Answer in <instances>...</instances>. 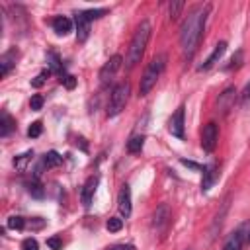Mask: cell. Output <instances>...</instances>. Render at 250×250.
<instances>
[{
  "instance_id": "6da1fadb",
  "label": "cell",
  "mask_w": 250,
  "mask_h": 250,
  "mask_svg": "<svg viewBox=\"0 0 250 250\" xmlns=\"http://www.w3.org/2000/svg\"><path fill=\"white\" fill-rule=\"evenodd\" d=\"M207 12H209V4L205 6H197L193 8L186 21L182 23V29H180V47H182V53L184 57H191L199 45V39L203 35V29H205V21H207Z\"/></svg>"
},
{
  "instance_id": "7a4b0ae2",
  "label": "cell",
  "mask_w": 250,
  "mask_h": 250,
  "mask_svg": "<svg viewBox=\"0 0 250 250\" xmlns=\"http://www.w3.org/2000/svg\"><path fill=\"white\" fill-rule=\"evenodd\" d=\"M148 39H150V23L148 21H141L139 27L133 33L131 43H129V51H127V59H125L127 68H133L137 62H141Z\"/></svg>"
},
{
  "instance_id": "3957f363",
  "label": "cell",
  "mask_w": 250,
  "mask_h": 250,
  "mask_svg": "<svg viewBox=\"0 0 250 250\" xmlns=\"http://www.w3.org/2000/svg\"><path fill=\"white\" fill-rule=\"evenodd\" d=\"M164 66H166V55H156V57L148 62V66L145 68V72H143V76H141V84H139V94H141V96H146V94L154 88L156 80H158L160 74L164 72Z\"/></svg>"
},
{
  "instance_id": "277c9868",
  "label": "cell",
  "mask_w": 250,
  "mask_h": 250,
  "mask_svg": "<svg viewBox=\"0 0 250 250\" xmlns=\"http://www.w3.org/2000/svg\"><path fill=\"white\" fill-rule=\"evenodd\" d=\"M129 94H131L129 82H121L111 90V96H109V102H107V117H115L125 109Z\"/></svg>"
},
{
  "instance_id": "5b68a950",
  "label": "cell",
  "mask_w": 250,
  "mask_h": 250,
  "mask_svg": "<svg viewBox=\"0 0 250 250\" xmlns=\"http://www.w3.org/2000/svg\"><path fill=\"white\" fill-rule=\"evenodd\" d=\"M121 62H123L121 55H113V57H109V61L102 66V70H100V84H102L104 88L109 86V82L113 80V76H115L117 70L121 68Z\"/></svg>"
},
{
  "instance_id": "8992f818",
  "label": "cell",
  "mask_w": 250,
  "mask_h": 250,
  "mask_svg": "<svg viewBox=\"0 0 250 250\" xmlns=\"http://www.w3.org/2000/svg\"><path fill=\"white\" fill-rule=\"evenodd\" d=\"M217 137H219V131H217V125L211 121L203 127V133H201V146L203 150L207 152H213L215 150V145H217Z\"/></svg>"
},
{
  "instance_id": "52a82bcc",
  "label": "cell",
  "mask_w": 250,
  "mask_h": 250,
  "mask_svg": "<svg viewBox=\"0 0 250 250\" xmlns=\"http://www.w3.org/2000/svg\"><path fill=\"white\" fill-rule=\"evenodd\" d=\"M170 219H172V211H170V207H168L166 203H162V205H158L156 211L152 213V227H154L156 230H164V229L170 225Z\"/></svg>"
},
{
  "instance_id": "ba28073f",
  "label": "cell",
  "mask_w": 250,
  "mask_h": 250,
  "mask_svg": "<svg viewBox=\"0 0 250 250\" xmlns=\"http://www.w3.org/2000/svg\"><path fill=\"white\" fill-rule=\"evenodd\" d=\"M234 100H236V90H234V86L225 88L223 94H219V100H217V111H221L223 115L229 113V109L234 105Z\"/></svg>"
},
{
  "instance_id": "9c48e42d",
  "label": "cell",
  "mask_w": 250,
  "mask_h": 250,
  "mask_svg": "<svg viewBox=\"0 0 250 250\" xmlns=\"http://www.w3.org/2000/svg\"><path fill=\"white\" fill-rule=\"evenodd\" d=\"M74 25H76V39L86 41L88 35H90V18L86 16V12H76L74 14Z\"/></svg>"
},
{
  "instance_id": "30bf717a",
  "label": "cell",
  "mask_w": 250,
  "mask_h": 250,
  "mask_svg": "<svg viewBox=\"0 0 250 250\" xmlns=\"http://www.w3.org/2000/svg\"><path fill=\"white\" fill-rule=\"evenodd\" d=\"M98 182L100 178L98 176H90L84 186H82V191H80V199H82V205L88 209L92 205V199H94V193H96V188H98Z\"/></svg>"
},
{
  "instance_id": "8fae6325",
  "label": "cell",
  "mask_w": 250,
  "mask_h": 250,
  "mask_svg": "<svg viewBox=\"0 0 250 250\" xmlns=\"http://www.w3.org/2000/svg\"><path fill=\"white\" fill-rule=\"evenodd\" d=\"M184 105H180L178 109H176V113L170 117V121H168V131L174 135V137H178V139H182L184 137Z\"/></svg>"
},
{
  "instance_id": "7c38bea8",
  "label": "cell",
  "mask_w": 250,
  "mask_h": 250,
  "mask_svg": "<svg viewBox=\"0 0 250 250\" xmlns=\"http://www.w3.org/2000/svg\"><path fill=\"white\" fill-rule=\"evenodd\" d=\"M219 178V170H217V164L215 162H209L207 166H203V180H201V191L203 193H207L211 188H213V184H215V180Z\"/></svg>"
},
{
  "instance_id": "4fadbf2b",
  "label": "cell",
  "mask_w": 250,
  "mask_h": 250,
  "mask_svg": "<svg viewBox=\"0 0 250 250\" xmlns=\"http://www.w3.org/2000/svg\"><path fill=\"white\" fill-rule=\"evenodd\" d=\"M117 207H119V213L127 219L131 215V188L127 184L121 186L119 189V197H117Z\"/></svg>"
},
{
  "instance_id": "5bb4252c",
  "label": "cell",
  "mask_w": 250,
  "mask_h": 250,
  "mask_svg": "<svg viewBox=\"0 0 250 250\" xmlns=\"http://www.w3.org/2000/svg\"><path fill=\"white\" fill-rule=\"evenodd\" d=\"M225 51H227V43H225V41H219V43L215 45L213 53L207 57V61H205L203 64H199L197 68H199V70H209V68H211V66H213V64H215L223 55H225Z\"/></svg>"
},
{
  "instance_id": "9a60e30c",
  "label": "cell",
  "mask_w": 250,
  "mask_h": 250,
  "mask_svg": "<svg viewBox=\"0 0 250 250\" xmlns=\"http://www.w3.org/2000/svg\"><path fill=\"white\" fill-rule=\"evenodd\" d=\"M16 59H18V49H8L2 57H0V76L4 78L8 72H10V68L16 64Z\"/></svg>"
},
{
  "instance_id": "2e32d148",
  "label": "cell",
  "mask_w": 250,
  "mask_h": 250,
  "mask_svg": "<svg viewBox=\"0 0 250 250\" xmlns=\"http://www.w3.org/2000/svg\"><path fill=\"white\" fill-rule=\"evenodd\" d=\"M53 31L57 33V35H68L70 31H72V20L70 18H66V16H57L55 20H53Z\"/></svg>"
},
{
  "instance_id": "e0dca14e",
  "label": "cell",
  "mask_w": 250,
  "mask_h": 250,
  "mask_svg": "<svg viewBox=\"0 0 250 250\" xmlns=\"http://www.w3.org/2000/svg\"><path fill=\"white\" fill-rule=\"evenodd\" d=\"M14 129H16L14 117H12L6 109H2V113H0V137H8Z\"/></svg>"
},
{
  "instance_id": "ac0fdd59",
  "label": "cell",
  "mask_w": 250,
  "mask_h": 250,
  "mask_svg": "<svg viewBox=\"0 0 250 250\" xmlns=\"http://www.w3.org/2000/svg\"><path fill=\"white\" fill-rule=\"evenodd\" d=\"M25 188H27V193H29L31 197H35V199H43V197H45V188H43V184L39 182V178L27 180V182H25Z\"/></svg>"
},
{
  "instance_id": "d6986e66",
  "label": "cell",
  "mask_w": 250,
  "mask_h": 250,
  "mask_svg": "<svg viewBox=\"0 0 250 250\" xmlns=\"http://www.w3.org/2000/svg\"><path fill=\"white\" fill-rule=\"evenodd\" d=\"M31 160H33V150H25V152L14 156V166H16V170H25Z\"/></svg>"
},
{
  "instance_id": "ffe728a7",
  "label": "cell",
  "mask_w": 250,
  "mask_h": 250,
  "mask_svg": "<svg viewBox=\"0 0 250 250\" xmlns=\"http://www.w3.org/2000/svg\"><path fill=\"white\" fill-rule=\"evenodd\" d=\"M242 238H240V234L234 230L227 240H225V246H223V250H242Z\"/></svg>"
},
{
  "instance_id": "44dd1931",
  "label": "cell",
  "mask_w": 250,
  "mask_h": 250,
  "mask_svg": "<svg viewBox=\"0 0 250 250\" xmlns=\"http://www.w3.org/2000/svg\"><path fill=\"white\" fill-rule=\"evenodd\" d=\"M43 162L47 168H53V166H61L62 164V156L57 152V150H49L45 156H43Z\"/></svg>"
},
{
  "instance_id": "7402d4cb",
  "label": "cell",
  "mask_w": 250,
  "mask_h": 250,
  "mask_svg": "<svg viewBox=\"0 0 250 250\" xmlns=\"http://www.w3.org/2000/svg\"><path fill=\"white\" fill-rule=\"evenodd\" d=\"M143 145H145V137H143V135H133V137L127 141V150H129V152H141Z\"/></svg>"
},
{
  "instance_id": "603a6c76",
  "label": "cell",
  "mask_w": 250,
  "mask_h": 250,
  "mask_svg": "<svg viewBox=\"0 0 250 250\" xmlns=\"http://www.w3.org/2000/svg\"><path fill=\"white\" fill-rule=\"evenodd\" d=\"M6 227L8 229H14V230H21V229H25V219L20 217V215H12V217H8Z\"/></svg>"
},
{
  "instance_id": "cb8c5ba5",
  "label": "cell",
  "mask_w": 250,
  "mask_h": 250,
  "mask_svg": "<svg viewBox=\"0 0 250 250\" xmlns=\"http://www.w3.org/2000/svg\"><path fill=\"white\" fill-rule=\"evenodd\" d=\"M236 232L240 234V238H242V242H244V244H250V221L240 223V225H238V229H236Z\"/></svg>"
},
{
  "instance_id": "d4e9b609",
  "label": "cell",
  "mask_w": 250,
  "mask_h": 250,
  "mask_svg": "<svg viewBox=\"0 0 250 250\" xmlns=\"http://www.w3.org/2000/svg\"><path fill=\"white\" fill-rule=\"evenodd\" d=\"M242 57H244V55H242V51L238 49V51H236V53H234V55L230 57L229 64H225L223 68H225V70H232V68H238V66L242 64Z\"/></svg>"
},
{
  "instance_id": "484cf974",
  "label": "cell",
  "mask_w": 250,
  "mask_h": 250,
  "mask_svg": "<svg viewBox=\"0 0 250 250\" xmlns=\"http://www.w3.org/2000/svg\"><path fill=\"white\" fill-rule=\"evenodd\" d=\"M51 72H53L51 68H45V70H41V74H37V76L31 80V86H33V88H41V86L45 84V80L49 78V74H51Z\"/></svg>"
},
{
  "instance_id": "4316f807",
  "label": "cell",
  "mask_w": 250,
  "mask_h": 250,
  "mask_svg": "<svg viewBox=\"0 0 250 250\" xmlns=\"http://www.w3.org/2000/svg\"><path fill=\"white\" fill-rule=\"evenodd\" d=\"M121 227H123V219H119V217H109L105 223V229L109 232H117V230H121Z\"/></svg>"
},
{
  "instance_id": "83f0119b",
  "label": "cell",
  "mask_w": 250,
  "mask_h": 250,
  "mask_svg": "<svg viewBox=\"0 0 250 250\" xmlns=\"http://www.w3.org/2000/svg\"><path fill=\"white\" fill-rule=\"evenodd\" d=\"M182 10H184V2H182V0H174V2L170 4V18L176 20Z\"/></svg>"
},
{
  "instance_id": "f1b7e54d",
  "label": "cell",
  "mask_w": 250,
  "mask_h": 250,
  "mask_svg": "<svg viewBox=\"0 0 250 250\" xmlns=\"http://www.w3.org/2000/svg\"><path fill=\"white\" fill-rule=\"evenodd\" d=\"M41 131H43V125H41V121H33V123L29 125V129H27V137L35 139V137H39V135H41Z\"/></svg>"
},
{
  "instance_id": "f546056e",
  "label": "cell",
  "mask_w": 250,
  "mask_h": 250,
  "mask_svg": "<svg viewBox=\"0 0 250 250\" xmlns=\"http://www.w3.org/2000/svg\"><path fill=\"white\" fill-rule=\"evenodd\" d=\"M43 96H39V94H35V96H31V100H29V107L33 109V111H39L41 107H43Z\"/></svg>"
},
{
  "instance_id": "4dcf8cb0",
  "label": "cell",
  "mask_w": 250,
  "mask_h": 250,
  "mask_svg": "<svg viewBox=\"0 0 250 250\" xmlns=\"http://www.w3.org/2000/svg\"><path fill=\"white\" fill-rule=\"evenodd\" d=\"M47 246L51 250H61L62 248V238L61 236H49L47 238Z\"/></svg>"
},
{
  "instance_id": "1f68e13d",
  "label": "cell",
  "mask_w": 250,
  "mask_h": 250,
  "mask_svg": "<svg viewBox=\"0 0 250 250\" xmlns=\"http://www.w3.org/2000/svg\"><path fill=\"white\" fill-rule=\"evenodd\" d=\"M107 14V10L105 8H96V10H86V16L90 18V21L92 20H98V18H102V16H105Z\"/></svg>"
},
{
  "instance_id": "d6a6232c",
  "label": "cell",
  "mask_w": 250,
  "mask_h": 250,
  "mask_svg": "<svg viewBox=\"0 0 250 250\" xmlns=\"http://www.w3.org/2000/svg\"><path fill=\"white\" fill-rule=\"evenodd\" d=\"M21 250H39V244H37V240L35 238H25L23 242H21Z\"/></svg>"
},
{
  "instance_id": "836d02e7",
  "label": "cell",
  "mask_w": 250,
  "mask_h": 250,
  "mask_svg": "<svg viewBox=\"0 0 250 250\" xmlns=\"http://www.w3.org/2000/svg\"><path fill=\"white\" fill-rule=\"evenodd\" d=\"M61 82H62L68 90H72V88L76 86V78H74L72 74H62V76H61Z\"/></svg>"
},
{
  "instance_id": "e575fe53",
  "label": "cell",
  "mask_w": 250,
  "mask_h": 250,
  "mask_svg": "<svg viewBox=\"0 0 250 250\" xmlns=\"http://www.w3.org/2000/svg\"><path fill=\"white\" fill-rule=\"evenodd\" d=\"M180 162H182L184 166L191 168V170H203V166H201V164H197V162H193V160H186V158H182Z\"/></svg>"
},
{
  "instance_id": "d590c367",
  "label": "cell",
  "mask_w": 250,
  "mask_h": 250,
  "mask_svg": "<svg viewBox=\"0 0 250 250\" xmlns=\"http://www.w3.org/2000/svg\"><path fill=\"white\" fill-rule=\"evenodd\" d=\"M240 102H242V104H248V102H250V82L244 86V90H242V94H240Z\"/></svg>"
},
{
  "instance_id": "8d00e7d4",
  "label": "cell",
  "mask_w": 250,
  "mask_h": 250,
  "mask_svg": "<svg viewBox=\"0 0 250 250\" xmlns=\"http://www.w3.org/2000/svg\"><path fill=\"white\" fill-rule=\"evenodd\" d=\"M107 250H135V246H131V244H113Z\"/></svg>"
}]
</instances>
